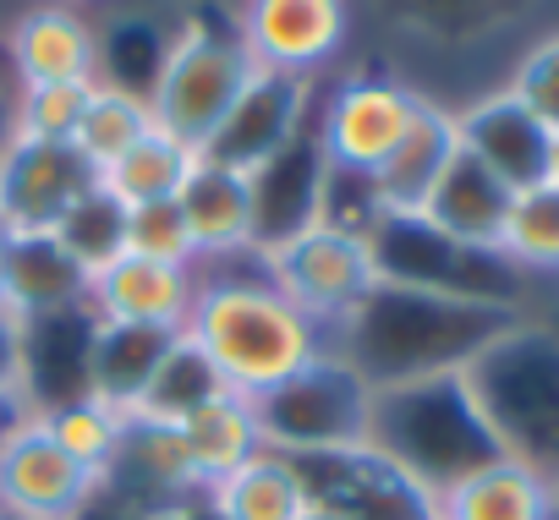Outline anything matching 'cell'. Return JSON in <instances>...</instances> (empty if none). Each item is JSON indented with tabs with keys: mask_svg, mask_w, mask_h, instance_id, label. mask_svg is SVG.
Returning a JSON list of instances; mask_svg holds the SVG:
<instances>
[{
	"mask_svg": "<svg viewBox=\"0 0 559 520\" xmlns=\"http://www.w3.org/2000/svg\"><path fill=\"white\" fill-rule=\"evenodd\" d=\"M181 340L214 373V384L241 400L286 384L330 351V329L280 297L252 257L198 269V297L181 324Z\"/></svg>",
	"mask_w": 559,
	"mask_h": 520,
	"instance_id": "1",
	"label": "cell"
},
{
	"mask_svg": "<svg viewBox=\"0 0 559 520\" xmlns=\"http://www.w3.org/2000/svg\"><path fill=\"white\" fill-rule=\"evenodd\" d=\"M510 318H515V307L493 302V297L379 280V291L330 335V346L341 356H352L368 373V384L379 389V384H401V378L461 367Z\"/></svg>",
	"mask_w": 559,
	"mask_h": 520,
	"instance_id": "2",
	"label": "cell"
},
{
	"mask_svg": "<svg viewBox=\"0 0 559 520\" xmlns=\"http://www.w3.org/2000/svg\"><path fill=\"white\" fill-rule=\"evenodd\" d=\"M461 384L499 455L559 487V329L515 313L461 362Z\"/></svg>",
	"mask_w": 559,
	"mask_h": 520,
	"instance_id": "3",
	"label": "cell"
},
{
	"mask_svg": "<svg viewBox=\"0 0 559 520\" xmlns=\"http://www.w3.org/2000/svg\"><path fill=\"white\" fill-rule=\"evenodd\" d=\"M368 438L390 460H401L433 498L450 482H461L466 471L499 460V444L488 438V427H483V416H477V406L461 384V367L379 384Z\"/></svg>",
	"mask_w": 559,
	"mask_h": 520,
	"instance_id": "4",
	"label": "cell"
},
{
	"mask_svg": "<svg viewBox=\"0 0 559 520\" xmlns=\"http://www.w3.org/2000/svg\"><path fill=\"white\" fill-rule=\"evenodd\" d=\"M252 61L230 28V17H209V12H187L176 28H165L154 72L143 83V99L154 110V126L170 132L187 148H209L214 132L225 126V116L236 110L241 88L252 83Z\"/></svg>",
	"mask_w": 559,
	"mask_h": 520,
	"instance_id": "5",
	"label": "cell"
},
{
	"mask_svg": "<svg viewBox=\"0 0 559 520\" xmlns=\"http://www.w3.org/2000/svg\"><path fill=\"white\" fill-rule=\"evenodd\" d=\"M258 275L297 302L313 324H324L330 335L379 291L384 269H379V246L362 225L346 219H313L292 235H280L269 246L252 252Z\"/></svg>",
	"mask_w": 559,
	"mask_h": 520,
	"instance_id": "6",
	"label": "cell"
},
{
	"mask_svg": "<svg viewBox=\"0 0 559 520\" xmlns=\"http://www.w3.org/2000/svg\"><path fill=\"white\" fill-rule=\"evenodd\" d=\"M247 406H252L263 449L297 460V455L362 444L368 422H373V384H368V373L352 356H341L330 346L319 362H308L286 384L252 395Z\"/></svg>",
	"mask_w": 559,
	"mask_h": 520,
	"instance_id": "7",
	"label": "cell"
},
{
	"mask_svg": "<svg viewBox=\"0 0 559 520\" xmlns=\"http://www.w3.org/2000/svg\"><path fill=\"white\" fill-rule=\"evenodd\" d=\"M428 94L390 72H352L330 83V94L313 105V148L335 181L368 186L373 170L406 143L417 110Z\"/></svg>",
	"mask_w": 559,
	"mask_h": 520,
	"instance_id": "8",
	"label": "cell"
},
{
	"mask_svg": "<svg viewBox=\"0 0 559 520\" xmlns=\"http://www.w3.org/2000/svg\"><path fill=\"white\" fill-rule=\"evenodd\" d=\"M292 465L302 476L308 504L330 509L335 520H439V498L373 438L297 455Z\"/></svg>",
	"mask_w": 559,
	"mask_h": 520,
	"instance_id": "9",
	"label": "cell"
},
{
	"mask_svg": "<svg viewBox=\"0 0 559 520\" xmlns=\"http://www.w3.org/2000/svg\"><path fill=\"white\" fill-rule=\"evenodd\" d=\"M230 28L258 72L319 83L352 45V0H236Z\"/></svg>",
	"mask_w": 559,
	"mask_h": 520,
	"instance_id": "10",
	"label": "cell"
},
{
	"mask_svg": "<svg viewBox=\"0 0 559 520\" xmlns=\"http://www.w3.org/2000/svg\"><path fill=\"white\" fill-rule=\"evenodd\" d=\"M99 186V176L83 165L72 143H39V137H0V230L12 241L23 235H56V225Z\"/></svg>",
	"mask_w": 559,
	"mask_h": 520,
	"instance_id": "11",
	"label": "cell"
},
{
	"mask_svg": "<svg viewBox=\"0 0 559 520\" xmlns=\"http://www.w3.org/2000/svg\"><path fill=\"white\" fill-rule=\"evenodd\" d=\"M7 66H12V88L99 83L105 28L94 23L88 7H72V0H28L7 23Z\"/></svg>",
	"mask_w": 559,
	"mask_h": 520,
	"instance_id": "12",
	"label": "cell"
},
{
	"mask_svg": "<svg viewBox=\"0 0 559 520\" xmlns=\"http://www.w3.org/2000/svg\"><path fill=\"white\" fill-rule=\"evenodd\" d=\"M105 493L99 471L78 465L28 411L0 438V509H17L28 520H83V509Z\"/></svg>",
	"mask_w": 559,
	"mask_h": 520,
	"instance_id": "13",
	"label": "cell"
},
{
	"mask_svg": "<svg viewBox=\"0 0 559 520\" xmlns=\"http://www.w3.org/2000/svg\"><path fill=\"white\" fill-rule=\"evenodd\" d=\"M455 132H461V148L510 192H532L559 176V137L510 88H493V94L461 105Z\"/></svg>",
	"mask_w": 559,
	"mask_h": 520,
	"instance_id": "14",
	"label": "cell"
},
{
	"mask_svg": "<svg viewBox=\"0 0 559 520\" xmlns=\"http://www.w3.org/2000/svg\"><path fill=\"white\" fill-rule=\"evenodd\" d=\"M313 88L302 77H280V72H252V83L241 88L236 110L225 116V126L214 132V143L203 148L209 159H225L247 176L269 170L280 154H292L302 143V126L313 116Z\"/></svg>",
	"mask_w": 559,
	"mask_h": 520,
	"instance_id": "15",
	"label": "cell"
},
{
	"mask_svg": "<svg viewBox=\"0 0 559 520\" xmlns=\"http://www.w3.org/2000/svg\"><path fill=\"white\" fill-rule=\"evenodd\" d=\"M198 297V269H176V264H148V257L121 252L116 264H105L88 280L83 297V318L88 324H127V329H165L181 335L187 313Z\"/></svg>",
	"mask_w": 559,
	"mask_h": 520,
	"instance_id": "16",
	"label": "cell"
},
{
	"mask_svg": "<svg viewBox=\"0 0 559 520\" xmlns=\"http://www.w3.org/2000/svg\"><path fill=\"white\" fill-rule=\"evenodd\" d=\"M176 203H181L192 241H198V269L252 257V246H258V176L198 154Z\"/></svg>",
	"mask_w": 559,
	"mask_h": 520,
	"instance_id": "17",
	"label": "cell"
},
{
	"mask_svg": "<svg viewBox=\"0 0 559 520\" xmlns=\"http://www.w3.org/2000/svg\"><path fill=\"white\" fill-rule=\"evenodd\" d=\"M461 154V132H455V110L439 99H423L406 143L373 170L368 192V225L379 219H417L433 197V186L444 181L450 159Z\"/></svg>",
	"mask_w": 559,
	"mask_h": 520,
	"instance_id": "18",
	"label": "cell"
},
{
	"mask_svg": "<svg viewBox=\"0 0 559 520\" xmlns=\"http://www.w3.org/2000/svg\"><path fill=\"white\" fill-rule=\"evenodd\" d=\"M510 186H499L466 148L450 159L444 181L433 186L428 208L417 214V225H428L439 241L461 246V252H477V257H493L499 252V230H504V214H510Z\"/></svg>",
	"mask_w": 559,
	"mask_h": 520,
	"instance_id": "19",
	"label": "cell"
},
{
	"mask_svg": "<svg viewBox=\"0 0 559 520\" xmlns=\"http://www.w3.org/2000/svg\"><path fill=\"white\" fill-rule=\"evenodd\" d=\"M170 346H176V335H165V329L88 324V335H83V395L132 416L143 389L154 384L159 362L170 356Z\"/></svg>",
	"mask_w": 559,
	"mask_h": 520,
	"instance_id": "20",
	"label": "cell"
},
{
	"mask_svg": "<svg viewBox=\"0 0 559 520\" xmlns=\"http://www.w3.org/2000/svg\"><path fill=\"white\" fill-rule=\"evenodd\" d=\"M83 297H88V275L61 252L56 235H23L12 241V264H7V307L28 324H61V318H83Z\"/></svg>",
	"mask_w": 559,
	"mask_h": 520,
	"instance_id": "21",
	"label": "cell"
},
{
	"mask_svg": "<svg viewBox=\"0 0 559 520\" xmlns=\"http://www.w3.org/2000/svg\"><path fill=\"white\" fill-rule=\"evenodd\" d=\"M439 520H559V487L499 455L439 493Z\"/></svg>",
	"mask_w": 559,
	"mask_h": 520,
	"instance_id": "22",
	"label": "cell"
},
{
	"mask_svg": "<svg viewBox=\"0 0 559 520\" xmlns=\"http://www.w3.org/2000/svg\"><path fill=\"white\" fill-rule=\"evenodd\" d=\"M170 427H176V438H181V449H187V465H192V476H198V493L214 487L219 476H230L241 460H252V455L263 449L258 422H252V406H247L241 395H230V389L203 395V400H198L187 416H176Z\"/></svg>",
	"mask_w": 559,
	"mask_h": 520,
	"instance_id": "23",
	"label": "cell"
},
{
	"mask_svg": "<svg viewBox=\"0 0 559 520\" xmlns=\"http://www.w3.org/2000/svg\"><path fill=\"white\" fill-rule=\"evenodd\" d=\"M203 509H209V520H297L308 509V493H302L292 455L258 449L230 476L203 487Z\"/></svg>",
	"mask_w": 559,
	"mask_h": 520,
	"instance_id": "24",
	"label": "cell"
},
{
	"mask_svg": "<svg viewBox=\"0 0 559 520\" xmlns=\"http://www.w3.org/2000/svg\"><path fill=\"white\" fill-rule=\"evenodd\" d=\"M116 482H132L148 498H187V493H198V476L187 465V449H181L176 427L170 422H148V416H127L121 449H116V460L105 471V487H116Z\"/></svg>",
	"mask_w": 559,
	"mask_h": 520,
	"instance_id": "25",
	"label": "cell"
},
{
	"mask_svg": "<svg viewBox=\"0 0 559 520\" xmlns=\"http://www.w3.org/2000/svg\"><path fill=\"white\" fill-rule=\"evenodd\" d=\"M154 132V110H148V99H143V88L138 83H110V77H99L94 88H88V105H83V121H78V137H72V148L83 154V165L94 170V176H105L132 143H143Z\"/></svg>",
	"mask_w": 559,
	"mask_h": 520,
	"instance_id": "26",
	"label": "cell"
},
{
	"mask_svg": "<svg viewBox=\"0 0 559 520\" xmlns=\"http://www.w3.org/2000/svg\"><path fill=\"white\" fill-rule=\"evenodd\" d=\"M192 165H198V148H187V143H176L170 132L154 126L143 143H132V148L99 176V186H105L121 208H138V203H159V197H181Z\"/></svg>",
	"mask_w": 559,
	"mask_h": 520,
	"instance_id": "27",
	"label": "cell"
},
{
	"mask_svg": "<svg viewBox=\"0 0 559 520\" xmlns=\"http://www.w3.org/2000/svg\"><path fill=\"white\" fill-rule=\"evenodd\" d=\"M493 257L515 275H559V176L510 197Z\"/></svg>",
	"mask_w": 559,
	"mask_h": 520,
	"instance_id": "28",
	"label": "cell"
},
{
	"mask_svg": "<svg viewBox=\"0 0 559 520\" xmlns=\"http://www.w3.org/2000/svg\"><path fill=\"white\" fill-rule=\"evenodd\" d=\"M34 411H39L45 433H50L78 465L99 471V482H105V471H110V460H116V449H121L127 416L110 411L105 400L83 395V389H78V395H61V400H50V406H34Z\"/></svg>",
	"mask_w": 559,
	"mask_h": 520,
	"instance_id": "29",
	"label": "cell"
},
{
	"mask_svg": "<svg viewBox=\"0 0 559 520\" xmlns=\"http://www.w3.org/2000/svg\"><path fill=\"white\" fill-rule=\"evenodd\" d=\"M56 241H61V252L72 257V264L94 280L105 264H116V257L127 252V208H121L105 186H94V192L56 225Z\"/></svg>",
	"mask_w": 559,
	"mask_h": 520,
	"instance_id": "30",
	"label": "cell"
},
{
	"mask_svg": "<svg viewBox=\"0 0 559 520\" xmlns=\"http://www.w3.org/2000/svg\"><path fill=\"white\" fill-rule=\"evenodd\" d=\"M94 83H50V88H12V110H7V132L17 137H39V143H72L83 105H88Z\"/></svg>",
	"mask_w": 559,
	"mask_h": 520,
	"instance_id": "31",
	"label": "cell"
},
{
	"mask_svg": "<svg viewBox=\"0 0 559 520\" xmlns=\"http://www.w3.org/2000/svg\"><path fill=\"white\" fill-rule=\"evenodd\" d=\"M127 252L132 257H148V264L198 269V241H192V225H187L181 203L176 197H159V203L127 208Z\"/></svg>",
	"mask_w": 559,
	"mask_h": 520,
	"instance_id": "32",
	"label": "cell"
},
{
	"mask_svg": "<svg viewBox=\"0 0 559 520\" xmlns=\"http://www.w3.org/2000/svg\"><path fill=\"white\" fill-rule=\"evenodd\" d=\"M504 88L559 137V34L543 39V45H532V50L515 61V72H510Z\"/></svg>",
	"mask_w": 559,
	"mask_h": 520,
	"instance_id": "33",
	"label": "cell"
},
{
	"mask_svg": "<svg viewBox=\"0 0 559 520\" xmlns=\"http://www.w3.org/2000/svg\"><path fill=\"white\" fill-rule=\"evenodd\" d=\"M0 400L34 406V329L0 307Z\"/></svg>",
	"mask_w": 559,
	"mask_h": 520,
	"instance_id": "34",
	"label": "cell"
},
{
	"mask_svg": "<svg viewBox=\"0 0 559 520\" xmlns=\"http://www.w3.org/2000/svg\"><path fill=\"white\" fill-rule=\"evenodd\" d=\"M28 411H34V406H17V400H0V438H7V433H12V427H17V422H23Z\"/></svg>",
	"mask_w": 559,
	"mask_h": 520,
	"instance_id": "35",
	"label": "cell"
},
{
	"mask_svg": "<svg viewBox=\"0 0 559 520\" xmlns=\"http://www.w3.org/2000/svg\"><path fill=\"white\" fill-rule=\"evenodd\" d=\"M7 264H12V235L0 230V307H7Z\"/></svg>",
	"mask_w": 559,
	"mask_h": 520,
	"instance_id": "36",
	"label": "cell"
},
{
	"mask_svg": "<svg viewBox=\"0 0 559 520\" xmlns=\"http://www.w3.org/2000/svg\"><path fill=\"white\" fill-rule=\"evenodd\" d=\"M297 520H335V515H330V509H313V504H308V509H302Z\"/></svg>",
	"mask_w": 559,
	"mask_h": 520,
	"instance_id": "37",
	"label": "cell"
},
{
	"mask_svg": "<svg viewBox=\"0 0 559 520\" xmlns=\"http://www.w3.org/2000/svg\"><path fill=\"white\" fill-rule=\"evenodd\" d=\"M0 520H28V515H17V509H0Z\"/></svg>",
	"mask_w": 559,
	"mask_h": 520,
	"instance_id": "38",
	"label": "cell"
},
{
	"mask_svg": "<svg viewBox=\"0 0 559 520\" xmlns=\"http://www.w3.org/2000/svg\"><path fill=\"white\" fill-rule=\"evenodd\" d=\"M72 7H99V0H72Z\"/></svg>",
	"mask_w": 559,
	"mask_h": 520,
	"instance_id": "39",
	"label": "cell"
}]
</instances>
